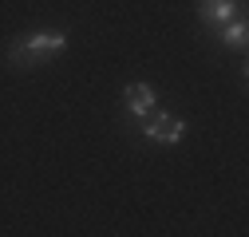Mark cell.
<instances>
[{
  "label": "cell",
  "mask_w": 249,
  "mask_h": 237,
  "mask_svg": "<svg viewBox=\"0 0 249 237\" xmlns=\"http://www.w3.org/2000/svg\"><path fill=\"white\" fill-rule=\"evenodd\" d=\"M123 99H127V111L135 118H146L154 111V103H159V95H154V87L150 83H131L127 91H123Z\"/></svg>",
  "instance_id": "3"
},
{
  "label": "cell",
  "mask_w": 249,
  "mask_h": 237,
  "mask_svg": "<svg viewBox=\"0 0 249 237\" xmlns=\"http://www.w3.org/2000/svg\"><path fill=\"white\" fill-rule=\"evenodd\" d=\"M182 131H186V123H182L178 115H166V111H150L146 115V127H142V135L154 146H174L182 138Z\"/></svg>",
  "instance_id": "1"
},
{
  "label": "cell",
  "mask_w": 249,
  "mask_h": 237,
  "mask_svg": "<svg viewBox=\"0 0 249 237\" xmlns=\"http://www.w3.org/2000/svg\"><path fill=\"white\" fill-rule=\"evenodd\" d=\"M198 16L213 28H222L226 20L237 16V0H198Z\"/></svg>",
  "instance_id": "4"
},
{
  "label": "cell",
  "mask_w": 249,
  "mask_h": 237,
  "mask_svg": "<svg viewBox=\"0 0 249 237\" xmlns=\"http://www.w3.org/2000/svg\"><path fill=\"white\" fill-rule=\"evenodd\" d=\"M20 44H24L28 55H32V64H40V59H52V55L64 51L68 48V36L64 32H32V36H24Z\"/></svg>",
  "instance_id": "2"
},
{
  "label": "cell",
  "mask_w": 249,
  "mask_h": 237,
  "mask_svg": "<svg viewBox=\"0 0 249 237\" xmlns=\"http://www.w3.org/2000/svg\"><path fill=\"white\" fill-rule=\"evenodd\" d=\"M245 36H249V28H245V20H237V16L217 28V40H222L226 48H245Z\"/></svg>",
  "instance_id": "5"
}]
</instances>
